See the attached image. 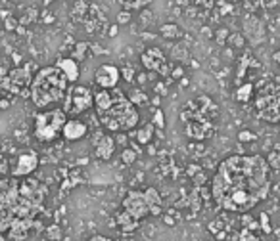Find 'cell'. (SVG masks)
Here are the masks:
<instances>
[{"mask_svg":"<svg viewBox=\"0 0 280 241\" xmlns=\"http://www.w3.org/2000/svg\"><path fill=\"white\" fill-rule=\"evenodd\" d=\"M271 169L261 155L227 157L211 180L215 203L229 213H248L269 196Z\"/></svg>","mask_w":280,"mask_h":241,"instance_id":"6da1fadb","label":"cell"},{"mask_svg":"<svg viewBox=\"0 0 280 241\" xmlns=\"http://www.w3.org/2000/svg\"><path fill=\"white\" fill-rule=\"evenodd\" d=\"M68 90H70V81L66 73L58 66H50L41 69L35 75L29 87V96H31V102L43 110V108L62 102Z\"/></svg>","mask_w":280,"mask_h":241,"instance_id":"7a4b0ae2","label":"cell"},{"mask_svg":"<svg viewBox=\"0 0 280 241\" xmlns=\"http://www.w3.org/2000/svg\"><path fill=\"white\" fill-rule=\"evenodd\" d=\"M215 117H217V106L208 96H198L190 100L181 111L185 134L192 140H208L215 132V123H213Z\"/></svg>","mask_w":280,"mask_h":241,"instance_id":"3957f363","label":"cell"},{"mask_svg":"<svg viewBox=\"0 0 280 241\" xmlns=\"http://www.w3.org/2000/svg\"><path fill=\"white\" fill-rule=\"evenodd\" d=\"M98 119L104 129L110 132H129L139 125V111L137 106L121 92L114 88V102L108 110L100 111Z\"/></svg>","mask_w":280,"mask_h":241,"instance_id":"277c9868","label":"cell"},{"mask_svg":"<svg viewBox=\"0 0 280 241\" xmlns=\"http://www.w3.org/2000/svg\"><path fill=\"white\" fill-rule=\"evenodd\" d=\"M68 121V113L64 110L41 111L35 117V138L39 142H54Z\"/></svg>","mask_w":280,"mask_h":241,"instance_id":"5b68a950","label":"cell"},{"mask_svg":"<svg viewBox=\"0 0 280 241\" xmlns=\"http://www.w3.org/2000/svg\"><path fill=\"white\" fill-rule=\"evenodd\" d=\"M256 110L261 119L269 123L280 121V87L275 83H267L265 87L257 92L256 96Z\"/></svg>","mask_w":280,"mask_h":241,"instance_id":"8992f818","label":"cell"},{"mask_svg":"<svg viewBox=\"0 0 280 241\" xmlns=\"http://www.w3.org/2000/svg\"><path fill=\"white\" fill-rule=\"evenodd\" d=\"M94 106V92L89 87L83 85H73L70 87L66 98H64V108L68 115H81Z\"/></svg>","mask_w":280,"mask_h":241,"instance_id":"52a82bcc","label":"cell"},{"mask_svg":"<svg viewBox=\"0 0 280 241\" xmlns=\"http://www.w3.org/2000/svg\"><path fill=\"white\" fill-rule=\"evenodd\" d=\"M140 62L148 71H152L156 75H162V77L171 75V66H169L165 54L162 52V48H156V46L146 48L142 52V56H140Z\"/></svg>","mask_w":280,"mask_h":241,"instance_id":"ba28073f","label":"cell"},{"mask_svg":"<svg viewBox=\"0 0 280 241\" xmlns=\"http://www.w3.org/2000/svg\"><path fill=\"white\" fill-rule=\"evenodd\" d=\"M123 209L127 213H131L135 219H144L146 215H150V205L146 203L144 197V192H137V190H131L125 199H123Z\"/></svg>","mask_w":280,"mask_h":241,"instance_id":"9c48e42d","label":"cell"},{"mask_svg":"<svg viewBox=\"0 0 280 241\" xmlns=\"http://www.w3.org/2000/svg\"><path fill=\"white\" fill-rule=\"evenodd\" d=\"M119 79H121V69L116 66H112V64L100 66L96 69V73H94V83H96L100 88H108V90L116 88L117 83H119Z\"/></svg>","mask_w":280,"mask_h":241,"instance_id":"30bf717a","label":"cell"},{"mask_svg":"<svg viewBox=\"0 0 280 241\" xmlns=\"http://www.w3.org/2000/svg\"><path fill=\"white\" fill-rule=\"evenodd\" d=\"M39 167V157L35 152H25L18 157V163L16 167L12 169V175L14 176H29L31 173H35Z\"/></svg>","mask_w":280,"mask_h":241,"instance_id":"8fae6325","label":"cell"},{"mask_svg":"<svg viewBox=\"0 0 280 241\" xmlns=\"http://www.w3.org/2000/svg\"><path fill=\"white\" fill-rule=\"evenodd\" d=\"M114 152H116V140L112 136L98 134L94 140V155L102 161H108V159H112Z\"/></svg>","mask_w":280,"mask_h":241,"instance_id":"7c38bea8","label":"cell"},{"mask_svg":"<svg viewBox=\"0 0 280 241\" xmlns=\"http://www.w3.org/2000/svg\"><path fill=\"white\" fill-rule=\"evenodd\" d=\"M87 134H89V127L79 119H68L64 125V131H62V136L70 142H77V140L85 138Z\"/></svg>","mask_w":280,"mask_h":241,"instance_id":"4fadbf2b","label":"cell"},{"mask_svg":"<svg viewBox=\"0 0 280 241\" xmlns=\"http://www.w3.org/2000/svg\"><path fill=\"white\" fill-rule=\"evenodd\" d=\"M10 81L14 83L12 85V90H16V92H20L22 88H29L31 87V73H29V67H20V69H14L12 73H10Z\"/></svg>","mask_w":280,"mask_h":241,"instance_id":"5bb4252c","label":"cell"},{"mask_svg":"<svg viewBox=\"0 0 280 241\" xmlns=\"http://www.w3.org/2000/svg\"><path fill=\"white\" fill-rule=\"evenodd\" d=\"M56 66L66 73V77H68L70 83L75 85L79 81V62L77 60H73V58H62V60H58Z\"/></svg>","mask_w":280,"mask_h":241,"instance_id":"9a60e30c","label":"cell"},{"mask_svg":"<svg viewBox=\"0 0 280 241\" xmlns=\"http://www.w3.org/2000/svg\"><path fill=\"white\" fill-rule=\"evenodd\" d=\"M116 220L123 234H133V232L139 228V219H135V217H133L131 213H127L125 209H123L121 213H117Z\"/></svg>","mask_w":280,"mask_h":241,"instance_id":"2e32d148","label":"cell"},{"mask_svg":"<svg viewBox=\"0 0 280 241\" xmlns=\"http://www.w3.org/2000/svg\"><path fill=\"white\" fill-rule=\"evenodd\" d=\"M114 102V88L108 90V88H100L96 94H94V108H96V113L108 110Z\"/></svg>","mask_w":280,"mask_h":241,"instance_id":"e0dca14e","label":"cell"},{"mask_svg":"<svg viewBox=\"0 0 280 241\" xmlns=\"http://www.w3.org/2000/svg\"><path fill=\"white\" fill-rule=\"evenodd\" d=\"M154 131H156V125L154 123H146L144 127H140L137 134H135V138H137V142L142 144V146H146V144H150L152 142V138H154Z\"/></svg>","mask_w":280,"mask_h":241,"instance_id":"ac0fdd59","label":"cell"},{"mask_svg":"<svg viewBox=\"0 0 280 241\" xmlns=\"http://www.w3.org/2000/svg\"><path fill=\"white\" fill-rule=\"evenodd\" d=\"M252 96H254V85H252V83H246V85L238 87L236 94H234L236 102H242V104L250 102V100H252Z\"/></svg>","mask_w":280,"mask_h":241,"instance_id":"d6986e66","label":"cell"},{"mask_svg":"<svg viewBox=\"0 0 280 241\" xmlns=\"http://www.w3.org/2000/svg\"><path fill=\"white\" fill-rule=\"evenodd\" d=\"M160 33H162V37L167 39V41H175V39H179L181 37V29H179V25H175V23H165L160 27Z\"/></svg>","mask_w":280,"mask_h":241,"instance_id":"ffe728a7","label":"cell"},{"mask_svg":"<svg viewBox=\"0 0 280 241\" xmlns=\"http://www.w3.org/2000/svg\"><path fill=\"white\" fill-rule=\"evenodd\" d=\"M144 197H146V203L150 205V209L162 205V196H160V192L156 188H146L144 190Z\"/></svg>","mask_w":280,"mask_h":241,"instance_id":"44dd1931","label":"cell"},{"mask_svg":"<svg viewBox=\"0 0 280 241\" xmlns=\"http://www.w3.org/2000/svg\"><path fill=\"white\" fill-rule=\"evenodd\" d=\"M91 48V44L89 43H77L75 44V48H73V60H77V62H83L85 60V56H87V50Z\"/></svg>","mask_w":280,"mask_h":241,"instance_id":"7402d4cb","label":"cell"},{"mask_svg":"<svg viewBox=\"0 0 280 241\" xmlns=\"http://www.w3.org/2000/svg\"><path fill=\"white\" fill-rule=\"evenodd\" d=\"M137 157H139V153H137V150H131V148H125V150L121 152V161H123L125 165H133V163L137 161Z\"/></svg>","mask_w":280,"mask_h":241,"instance_id":"603a6c76","label":"cell"},{"mask_svg":"<svg viewBox=\"0 0 280 241\" xmlns=\"http://www.w3.org/2000/svg\"><path fill=\"white\" fill-rule=\"evenodd\" d=\"M129 100H131L135 106H144V104H148L146 94H144V92H140V90H133V92L129 94Z\"/></svg>","mask_w":280,"mask_h":241,"instance_id":"cb8c5ba5","label":"cell"},{"mask_svg":"<svg viewBox=\"0 0 280 241\" xmlns=\"http://www.w3.org/2000/svg\"><path fill=\"white\" fill-rule=\"evenodd\" d=\"M47 236H48V240H52V241L62 240V230H60V226H56V224L48 226V228H47Z\"/></svg>","mask_w":280,"mask_h":241,"instance_id":"d4e9b609","label":"cell"},{"mask_svg":"<svg viewBox=\"0 0 280 241\" xmlns=\"http://www.w3.org/2000/svg\"><path fill=\"white\" fill-rule=\"evenodd\" d=\"M121 77H123L127 83H133L135 77H137V71H135L131 66H123L121 67Z\"/></svg>","mask_w":280,"mask_h":241,"instance_id":"484cf974","label":"cell"},{"mask_svg":"<svg viewBox=\"0 0 280 241\" xmlns=\"http://www.w3.org/2000/svg\"><path fill=\"white\" fill-rule=\"evenodd\" d=\"M152 123L158 127V129H163L165 127V119H163V111L156 110L154 111V117H152Z\"/></svg>","mask_w":280,"mask_h":241,"instance_id":"4316f807","label":"cell"},{"mask_svg":"<svg viewBox=\"0 0 280 241\" xmlns=\"http://www.w3.org/2000/svg\"><path fill=\"white\" fill-rule=\"evenodd\" d=\"M238 241H259V238L252 230H242L240 236H238Z\"/></svg>","mask_w":280,"mask_h":241,"instance_id":"83f0119b","label":"cell"},{"mask_svg":"<svg viewBox=\"0 0 280 241\" xmlns=\"http://www.w3.org/2000/svg\"><path fill=\"white\" fill-rule=\"evenodd\" d=\"M123 2H125L127 10H131V8H142V6H146L150 0H123Z\"/></svg>","mask_w":280,"mask_h":241,"instance_id":"f1b7e54d","label":"cell"},{"mask_svg":"<svg viewBox=\"0 0 280 241\" xmlns=\"http://www.w3.org/2000/svg\"><path fill=\"white\" fill-rule=\"evenodd\" d=\"M129 22H131V12L129 10H123V12L117 14V23L119 25H127Z\"/></svg>","mask_w":280,"mask_h":241,"instance_id":"f546056e","label":"cell"},{"mask_svg":"<svg viewBox=\"0 0 280 241\" xmlns=\"http://www.w3.org/2000/svg\"><path fill=\"white\" fill-rule=\"evenodd\" d=\"M183 75H185L183 67H173V69H171V79H181Z\"/></svg>","mask_w":280,"mask_h":241,"instance_id":"4dcf8cb0","label":"cell"},{"mask_svg":"<svg viewBox=\"0 0 280 241\" xmlns=\"http://www.w3.org/2000/svg\"><path fill=\"white\" fill-rule=\"evenodd\" d=\"M238 138H240V142H250V140H254L256 136H254L252 132H240V136H238Z\"/></svg>","mask_w":280,"mask_h":241,"instance_id":"1f68e13d","label":"cell"},{"mask_svg":"<svg viewBox=\"0 0 280 241\" xmlns=\"http://www.w3.org/2000/svg\"><path fill=\"white\" fill-rule=\"evenodd\" d=\"M261 226H263L265 232H269V219H267V215H261Z\"/></svg>","mask_w":280,"mask_h":241,"instance_id":"d6a6232c","label":"cell"},{"mask_svg":"<svg viewBox=\"0 0 280 241\" xmlns=\"http://www.w3.org/2000/svg\"><path fill=\"white\" fill-rule=\"evenodd\" d=\"M89 241H114V240H110V238H106V236H93Z\"/></svg>","mask_w":280,"mask_h":241,"instance_id":"836d02e7","label":"cell"},{"mask_svg":"<svg viewBox=\"0 0 280 241\" xmlns=\"http://www.w3.org/2000/svg\"><path fill=\"white\" fill-rule=\"evenodd\" d=\"M117 31H119V23H116V25H112V27H110V37H116Z\"/></svg>","mask_w":280,"mask_h":241,"instance_id":"e575fe53","label":"cell"},{"mask_svg":"<svg viewBox=\"0 0 280 241\" xmlns=\"http://www.w3.org/2000/svg\"><path fill=\"white\" fill-rule=\"evenodd\" d=\"M225 35H227V31H225V29H223V31H219V33H217V41H219V43H223V41H225Z\"/></svg>","mask_w":280,"mask_h":241,"instance_id":"d590c367","label":"cell"},{"mask_svg":"<svg viewBox=\"0 0 280 241\" xmlns=\"http://www.w3.org/2000/svg\"><path fill=\"white\" fill-rule=\"evenodd\" d=\"M6 108H10V102L8 100H0V110H6Z\"/></svg>","mask_w":280,"mask_h":241,"instance_id":"8d00e7d4","label":"cell"},{"mask_svg":"<svg viewBox=\"0 0 280 241\" xmlns=\"http://www.w3.org/2000/svg\"><path fill=\"white\" fill-rule=\"evenodd\" d=\"M275 62L280 66V52H277V54H275Z\"/></svg>","mask_w":280,"mask_h":241,"instance_id":"74e56055","label":"cell"},{"mask_svg":"<svg viewBox=\"0 0 280 241\" xmlns=\"http://www.w3.org/2000/svg\"><path fill=\"white\" fill-rule=\"evenodd\" d=\"M52 2H54V0H45V6H50Z\"/></svg>","mask_w":280,"mask_h":241,"instance_id":"f35d334b","label":"cell"},{"mask_svg":"<svg viewBox=\"0 0 280 241\" xmlns=\"http://www.w3.org/2000/svg\"><path fill=\"white\" fill-rule=\"evenodd\" d=\"M0 241H4V236H2V232H0Z\"/></svg>","mask_w":280,"mask_h":241,"instance_id":"ab89813d","label":"cell"},{"mask_svg":"<svg viewBox=\"0 0 280 241\" xmlns=\"http://www.w3.org/2000/svg\"><path fill=\"white\" fill-rule=\"evenodd\" d=\"M279 6H280V0H279Z\"/></svg>","mask_w":280,"mask_h":241,"instance_id":"60d3db41","label":"cell"},{"mask_svg":"<svg viewBox=\"0 0 280 241\" xmlns=\"http://www.w3.org/2000/svg\"><path fill=\"white\" fill-rule=\"evenodd\" d=\"M14 2H18V0H14Z\"/></svg>","mask_w":280,"mask_h":241,"instance_id":"b9f144b4","label":"cell"}]
</instances>
